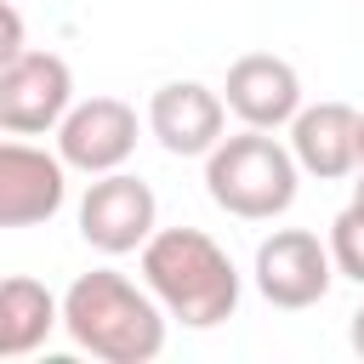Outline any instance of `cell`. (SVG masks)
Here are the masks:
<instances>
[{
  "label": "cell",
  "instance_id": "6da1fadb",
  "mask_svg": "<svg viewBox=\"0 0 364 364\" xmlns=\"http://www.w3.org/2000/svg\"><path fill=\"white\" fill-rule=\"evenodd\" d=\"M171 313L148 284H131L119 267H91L63 290V330L80 353L102 364H154L165 353Z\"/></svg>",
  "mask_w": 364,
  "mask_h": 364
},
{
  "label": "cell",
  "instance_id": "7a4b0ae2",
  "mask_svg": "<svg viewBox=\"0 0 364 364\" xmlns=\"http://www.w3.org/2000/svg\"><path fill=\"white\" fill-rule=\"evenodd\" d=\"M142 284L182 330H216L239 313V267L205 228H159L142 250Z\"/></svg>",
  "mask_w": 364,
  "mask_h": 364
},
{
  "label": "cell",
  "instance_id": "3957f363",
  "mask_svg": "<svg viewBox=\"0 0 364 364\" xmlns=\"http://www.w3.org/2000/svg\"><path fill=\"white\" fill-rule=\"evenodd\" d=\"M301 188V165L290 154V142H279L273 131H233L205 154V193L216 210L239 216V222H273L296 205Z\"/></svg>",
  "mask_w": 364,
  "mask_h": 364
},
{
  "label": "cell",
  "instance_id": "277c9868",
  "mask_svg": "<svg viewBox=\"0 0 364 364\" xmlns=\"http://www.w3.org/2000/svg\"><path fill=\"white\" fill-rule=\"evenodd\" d=\"M250 279H256V290H262L267 307L301 313V307H318L341 273H336L330 239H318V233H307V228H273V233L256 245Z\"/></svg>",
  "mask_w": 364,
  "mask_h": 364
},
{
  "label": "cell",
  "instance_id": "5b68a950",
  "mask_svg": "<svg viewBox=\"0 0 364 364\" xmlns=\"http://www.w3.org/2000/svg\"><path fill=\"white\" fill-rule=\"evenodd\" d=\"M74 108V68L57 51H23L0 63V131L6 136H46Z\"/></svg>",
  "mask_w": 364,
  "mask_h": 364
},
{
  "label": "cell",
  "instance_id": "8992f818",
  "mask_svg": "<svg viewBox=\"0 0 364 364\" xmlns=\"http://www.w3.org/2000/svg\"><path fill=\"white\" fill-rule=\"evenodd\" d=\"M159 233V199L142 176L131 171H108L91 176L85 199H80V239L102 256H131Z\"/></svg>",
  "mask_w": 364,
  "mask_h": 364
},
{
  "label": "cell",
  "instance_id": "52a82bcc",
  "mask_svg": "<svg viewBox=\"0 0 364 364\" xmlns=\"http://www.w3.org/2000/svg\"><path fill=\"white\" fill-rule=\"evenodd\" d=\"M131 148H136V108L119 97H85L57 125V154L68 159V171H85V176L119 171Z\"/></svg>",
  "mask_w": 364,
  "mask_h": 364
},
{
  "label": "cell",
  "instance_id": "ba28073f",
  "mask_svg": "<svg viewBox=\"0 0 364 364\" xmlns=\"http://www.w3.org/2000/svg\"><path fill=\"white\" fill-rule=\"evenodd\" d=\"M68 199V159L46 154L23 136L0 142V228L51 222Z\"/></svg>",
  "mask_w": 364,
  "mask_h": 364
},
{
  "label": "cell",
  "instance_id": "9c48e42d",
  "mask_svg": "<svg viewBox=\"0 0 364 364\" xmlns=\"http://www.w3.org/2000/svg\"><path fill=\"white\" fill-rule=\"evenodd\" d=\"M148 131L171 159H205L228 131V97L199 80H171L148 97Z\"/></svg>",
  "mask_w": 364,
  "mask_h": 364
},
{
  "label": "cell",
  "instance_id": "30bf717a",
  "mask_svg": "<svg viewBox=\"0 0 364 364\" xmlns=\"http://www.w3.org/2000/svg\"><path fill=\"white\" fill-rule=\"evenodd\" d=\"M222 97L239 125L279 131L301 114V74H296V63H284L273 51H245V57H233Z\"/></svg>",
  "mask_w": 364,
  "mask_h": 364
},
{
  "label": "cell",
  "instance_id": "8fae6325",
  "mask_svg": "<svg viewBox=\"0 0 364 364\" xmlns=\"http://www.w3.org/2000/svg\"><path fill=\"white\" fill-rule=\"evenodd\" d=\"M358 125H364V114L353 102H336V97L330 102H301V114L290 119V154H296V165L307 176H318V182L353 176L358 159H364Z\"/></svg>",
  "mask_w": 364,
  "mask_h": 364
},
{
  "label": "cell",
  "instance_id": "7c38bea8",
  "mask_svg": "<svg viewBox=\"0 0 364 364\" xmlns=\"http://www.w3.org/2000/svg\"><path fill=\"white\" fill-rule=\"evenodd\" d=\"M57 324H63V301L40 279L11 273L0 284V358H28Z\"/></svg>",
  "mask_w": 364,
  "mask_h": 364
},
{
  "label": "cell",
  "instance_id": "4fadbf2b",
  "mask_svg": "<svg viewBox=\"0 0 364 364\" xmlns=\"http://www.w3.org/2000/svg\"><path fill=\"white\" fill-rule=\"evenodd\" d=\"M330 256H336V273L364 284V205H347L336 222H330Z\"/></svg>",
  "mask_w": 364,
  "mask_h": 364
},
{
  "label": "cell",
  "instance_id": "5bb4252c",
  "mask_svg": "<svg viewBox=\"0 0 364 364\" xmlns=\"http://www.w3.org/2000/svg\"><path fill=\"white\" fill-rule=\"evenodd\" d=\"M28 46H23V17H17V6L11 0H0V63H11V57H23Z\"/></svg>",
  "mask_w": 364,
  "mask_h": 364
},
{
  "label": "cell",
  "instance_id": "9a60e30c",
  "mask_svg": "<svg viewBox=\"0 0 364 364\" xmlns=\"http://www.w3.org/2000/svg\"><path fill=\"white\" fill-rule=\"evenodd\" d=\"M347 341H353V353L364 358V301L353 307V318H347Z\"/></svg>",
  "mask_w": 364,
  "mask_h": 364
},
{
  "label": "cell",
  "instance_id": "2e32d148",
  "mask_svg": "<svg viewBox=\"0 0 364 364\" xmlns=\"http://www.w3.org/2000/svg\"><path fill=\"white\" fill-rule=\"evenodd\" d=\"M353 176H358V182H353V205H364V165H358Z\"/></svg>",
  "mask_w": 364,
  "mask_h": 364
},
{
  "label": "cell",
  "instance_id": "e0dca14e",
  "mask_svg": "<svg viewBox=\"0 0 364 364\" xmlns=\"http://www.w3.org/2000/svg\"><path fill=\"white\" fill-rule=\"evenodd\" d=\"M358 148H364V125H358ZM358 165H364V159H358Z\"/></svg>",
  "mask_w": 364,
  "mask_h": 364
}]
</instances>
